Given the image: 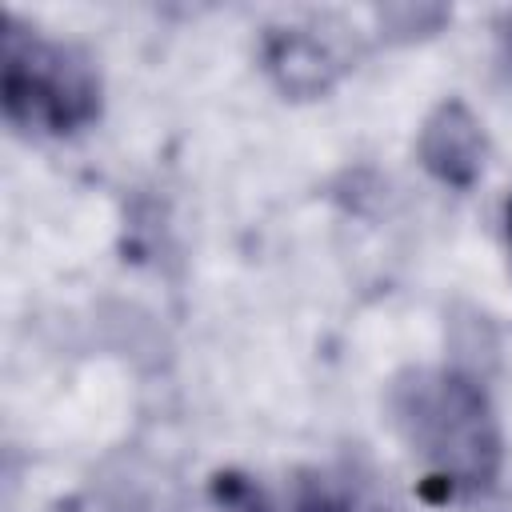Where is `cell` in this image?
Here are the masks:
<instances>
[{"instance_id": "1", "label": "cell", "mask_w": 512, "mask_h": 512, "mask_svg": "<svg viewBox=\"0 0 512 512\" xmlns=\"http://www.w3.org/2000/svg\"><path fill=\"white\" fill-rule=\"evenodd\" d=\"M404 444L428 464L444 496L488 492L500 476L504 440L488 392L452 368H408L388 388Z\"/></svg>"}, {"instance_id": "2", "label": "cell", "mask_w": 512, "mask_h": 512, "mask_svg": "<svg viewBox=\"0 0 512 512\" xmlns=\"http://www.w3.org/2000/svg\"><path fill=\"white\" fill-rule=\"evenodd\" d=\"M0 100L12 128L28 136H72L100 116V76L76 48L4 16Z\"/></svg>"}, {"instance_id": "3", "label": "cell", "mask_w": 512, "mask_h": 512, "mask_svg": "<svg viewBox=\"0 0 512 512\" xmlns=\"http://www.w3.org/2000/svg\"><path fill=\"white\" fill-rule=\"evenodd\" d=\"M212 496L228 512H388L344 472H296L284 488L244 472H220L212 480Z\"/></svg>"}, {"instance_id": "4", "label": "cell", "mask_w": 512, "mask_h": 512, "mask_svg": "<svg viewBox=\"0 0 512 512\" xmlns=\"http://www.w3.org/2000/svg\"><path fill=\"white\" fill-rule=\"evenodd\" d=\"M420 160L448 188H472L484 168V128L464 100H444L420 128Z\"/></svg>"}, {"instance_id": "5", "label": "cell", "mask_w": 512, "mask_h": 512, "mask_svg": "<svg viewBox=\"0 0 512 512\" xmlns=\"http://www.w3.org/2000/svg\"><path fill=\"white\" fill-rule=\"evenodd\" d=\"M264 68L288 96H320L340 72V56L308 28H272L264 40Z\"/></svg>"}, {"instance_id": "6", "label": "cell", "mask_w": 512, "mask_h": 512, "mask_svg": "<svg viewBox=\"0 0 512 512\" xmlns=\"http://www.w3.org/2000/svg\"><path fill=\"white\" fill-rule=\"evenodd\" d=\"M504 224H508V240H512V200H508V208H504Z\"/></svg>"}]
</instances>
